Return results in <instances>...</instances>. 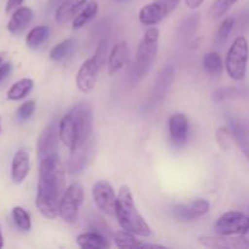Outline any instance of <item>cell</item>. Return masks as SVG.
<instances>
[{
    "mask_svg": "<svg viewBox=\"0 0 249 249\" xmlns=\"http://www.w3.org/2000/svg\"><path fill=\"white\" fill-rule=\"evenodd\" d=\"M65 167L60 157L39 160L36 207L44 218L53 220L58 215V204L65 191Z\"/></svg>",
    "mask_w": 249,
    "mask_h": 249,
    "instance_id": "cell-1",
    "label": "cell"
},
{
    "mask_svg": "<svg viewBox=\"0 0 249 249\" xmlns=\"http://www.w3.org/2000/svg\"><path fill=\"white\" fill-rule=\"evenodd\" d=\"M94 111L90 102L83 101L71 108L58 123L60 141L70 151L75 150L91 139Z\"/></svg>",
    "mask_w": 249,
    "mask_h": 249,
    "instance_id": "cell-2",
    "label": "cell"
},
{
    "mask_svg": "<svg viewBox=\"0 0 249 249\" xmlns=\"http://www.w3.org/2000/svg\"><path fill=\"white\" fill-rule=\"evenodd\" d=\"M116 218L123 230L129 231L134 235L141 236V237H150L152 233L150 225L139 212L128 185H122L118 190Z\"/></svg>",
    "mask_w": 249,
    "mask_h": 249,
    "instance_id": "cell-3",
    "label": "cell"
},
{
    "mask_svg": "<svg viewBox=\"0 0 249 249\" xmlns=\"http://www.w3.org/2000/svg\"><path fill=\"white\" fill-rule=\"evenodd\" d=\"M160 29L152 26L145 32L138 45L135 57V68L134 72L139 78H143L148 74L156 60L160 44Z\"/></svg>",
    "mask_w": 249,
    "mask_h": 249,
    "instance_id": "cell-4",
    "label": "cell"
},
{
    "mask_svg": "<svg viewBox=\"0 0 249 249\" xmlns=\"http://www.w3.org/2000/svg\"><path fill=\"white\" fill-rule=\"evenodd\" d=\"M249 60V44L245 36L233 40L225 58V68L229 77L235 82H242L247 74Z\"/></svg>",
    "mask_w": 249,
    "mask_h": 249,
    "instance_id": "cell-5",
    "label": "cell"
},
{
    "mask_svg": "<svg viewBox=\"0 0 249 249\" xmlns=\"http://www.w3.org/2000/svg\"><path fill=\"white\" fill-rule=\"evenodd\" d=\"M84 202V190L79 182H73L63 191L58 204V215L65 223L74 224Z\"/></svg>",
    "mask_w": 249,
    "mask_h": 249,
    "instance_id": "cell-6",
    "label": "cell"
},
{
    "mask_svg": "<svg viewBox=\"0 0 249 249\" xmlns=\"http://www.w3.org/2000/svg\"><path fill=\"white\" fill-rule=\"evenodd\" d=\"M181 0H153L139 11V19L143 26H156L177 10Z\"/></svg>",
    "mask_w": 249,
    "mask_h": 249,
    "instance_id": "cell-7",
    "label": "cell"
},
{
    "mask_svg": "<svg viewBox=\"0 0 249 249\" xmlns=\"http://www.w3.org/2000/svg\"><path fill=\"white\" fill-rule=\"evenodd\" d=\"M249 228V215L237 211H230L219 216L214 225L216 235L235 236L242 235Z\"/></svg>",
    "mask_w": 249,
    "mask_h": 249,
    "instance_id": "cell-8",
    "label": "cell"
},
{
    "mask_svg": "<svg viewBox=\"0 0 249 249\" xmlns=\"http://www.w3.org/2000/svg\"><path fill=\"white\" fill-rule=\"evenodd\" d=\"M92 198L97 208L108 216H116L117 195L108 181L100 180L92 186Z\"/></svg>",
    "mask_w": 249,
    "mask_h": 249,
    "instance_id": "cell-9",
    "label": "cell"
},
{
    "mask_svg": "<svg viewBox=\"0 0 249 249\" xmlns=\"http://www.w3.org/2000/svg\"><path fill=\"white\" fill-rule=\"evenodd\" d=\"M100 67H101V65L94 56L87 58L82 63V66L78 70L77 77H75V84H77V88L80 91L88 94V92L94 89L95 85H96L97 78H99Z\"/></svg>",
    "mask_w": 249,
    "mask_h": 249,
    "instance_id": "cell-10",
    "label": "cell"
},
{
    "mask_svg": "<svg viewBox=\"0 0 249 249\" xmlns=\"http://www.w3.org/2000/svg\"><path fill=\"white\" fill-rule=\"evenodd\" d=\"M58 140H60L58 129L56 130L53 124L44 128L36 141L38 160H41L44 158L58 157Z\"/></svg>",
    "mask_w": 249,
    "mask_h": 249,
    "instance_id": "cell-11",
    "label": "cell"
},
{
    "mask_svg": "<svg viewBox=\"0 0 249 249\" xmlns=\"http://www.w3.org/2000/svg\"><path fill=\"white\" fill-rule=\"evenodd\" d=\"M199 245L213 249H247V241L243 235L235 236H201L198 238Z\"/></svg>",
    "mask_w": 249,
    "mask_h": 249,
    "instance_id": "cell-12",
    "label": "cell"
},
{
    "mask_svg": "<svg viewBox=\"0 0 249 249\" xmlns=\"http://www.w3.org/2000/svg\"><path fill=\"white\" fill-rule=\"evenodd\" d=\"M209 209H211V203L207 199L198 198L189 204H175L173 207V214L180 220L190 221L206 215Z\"/></svg>",
    "mask_w": 249,
    "mask_h": 249,
    "instance_id": "cell-13",
    "label": "cell"
},
{
    "mask_svg": "<svg viewBox=\"0 0 249 249\" xmlns=\"http://www.w3.org/2000/svg\"><path fill=\"white\" fill-rule=\"evenodd\" d=\"M172 142L175 147H182L189 136V121L184 113H174L168 122Z\"/></svg>",
    "mask_w": 249,
    "mask_h": 249,
    "instance_id": "cell-14",
    "label": "cell"
},
{
    "mask_svg": "<svg viewBox=\"0 0 249 249\" xmlns=\"http://www.w3.org/2000/svg\"><path fill=\"white\" fill-rule=\"evenodd\" d=\"M31 169V157L26 148H19L15 152L11 162V180L14 184L19 185L28 177Z\"/></svg>",
    "mask_w": 249,
    "mask_h": 249,
    "instance_id": "cell-15",
    "label": "cell"
},
{
    "mask_svg": "<svg viewBox=\"0 0 249 249\" xmlns=\"http://www.w3.org/2000/svg\"><path fill=\"white\" fill-rule=\"evenodd\" d=\"M129 58H130V48L125 40H122L117 43L112 48L108 56V62H107V71L109 75H114L117 72L122 70L124 66L128 65Z\"/></svg>",
    "mask_w": 249,
    "mask_h": 249,
    "instance_id": "cell-16",
    "label": "cell"
},
{
    "mask_svg": "<svg viewBox=\"0 0 249 249\" xmlns=\"http://www.w3.org/2000/svg\"><path fill=\"white\" fill-rule=\"evenodd\" d=\"M34 17V12L31 7L28 6H19L16 10H14L9 22H7V31L14 36L21 34L29 23L32 22Z\"/></svg>",
    "mask_w": 249,
    "mask_h": 249,
    "instance_id": "cell-17",
    "label": "cell"
},
{
    "mask_svg": "<svg viewBox=\"0 0 249 249\" xmlns=\"http://www.w3.org/2000/svg\"><path fill=\"white\" fill-rule=\"evenodd\" d=\"M72 155H71L70 160V172L71 173H79L80 170L84 169L87 167L88 162L91 158L92 152H94V142L90 139L89 141H87L85 143H83L82 146H79L75 150L71 151Z\"/></svg>",
    "mask_w": 249,
    "mask_h": 249,
    "instance_id": "cell-18",
    "label": "cell"
},
{
    "mask_svg": "<svg viewBox=\"0 0 249 249\" xmlns=\"http://www.w3.org/2000/svg\"><path fill=\"white\" fill-rule=\"evenodd\" d=\"M88 1L89 0H63L55 11V21L58 24L67 23L79 14Z\"/></svg>",
    "mask_w": 249,
    "mask_h": 249,
    "instance_id": "cell-19",
    "label": "cell"
},
{
    "mask_svg": "<svg viewBox=\"0 0 249 249\" xmlns=\"http://www.w3.org/2000/svg\"><path fill=\"white\" fill-rule=\"evenodd\" d=\"M75 242L82 249H106L111 248L108 240L97 232H83L77 236Z\"/></svg>",
    "mask_w": 249,
    "mask_h": 249,
    "instance_id": "cell-20",
    "label": "cell"
},
{
    "mask_svg": "<svg viewBox=\"0 0 249 249\" xmlns=\"http://www.w3.org/2000/svg\"><path fill=\"white\" fill-rule=\"evenodd\" d=\"M34 88V80L31 78H22L10 87L6 92V99L10 101H19L31 94Z\"/></svg>",
    "mask_w": 249,
    "mask_h": 249,
    "instance_id": "cell-21",
    "label": "cell"
},
{
    "mask_svg": "<svg viewBox=\"0 0 249 249\" xmlns=\"http://www.w3.org/2000/svg\"><path fill=\"white\" fill-rule=\"evenodd\" d=\"M99 12V4H97L95 0H89L87 2L84 7L80 10L79 14L73 18L72 22V28L74 29H80L85 26L87 23H89L92 18L97 15Z\"/></svg>",
    "mask_w": 249,
    "mask_h": 249,
    "instance_id": "cell-22",
    "label": "cell"
},
{
    "mask_svg": "<svg viewBox=\"0 0 249 249\" xmlns=\"http://www.w3.org/2000/svg\"><path fill=\"white\" fill-rule=\"evenodd\" d=\"M136 235L129 232V231H118V232L114 233V245L117 248L125 249V248H146L147 247V243L141 242L140 240L135 237Z\"/></svg>",
    "mask_w": 249,
    "mask_h": 249,
    "instance_id": "cell-23",
    "label": "cell"
},
{
    "mask_svg": "<svg viewBox=\"0 0 249 249\" xmlns=\"http://www.w3.org/2000/svg\"><path fill=\"white\" fill-rule=\"evenodd\" d=\"M49 36V28L46 26H36L28 32L26 36V45L32 50L40 48Z\"/></svg>",
    "mask_w": 249,
    "mask_h": 249,
    "instance_id": "cell-24",
    "label": "cell"
},
{
    "mask_svg": "<svg viewBox=\"0 0 249 249\" xmlns=\"http://www.w3.org/2000/svg\"><path fill=\"white\" fill-rule=\"evenodd\" d=\"M232 138L233 141L236 142V145L240 147V150L242 151L243 155L246 156V158L249 160V135L248 131L246 130V128L243 125L238 123L232 124Z\"/></svg>",
    "mask_w": 249,
    "mask_h": 249,
    "instance_id": "cell-25",
    "label": "cell"
},
{
    "mask_svg": "<svg viewBox=\"0 0 249 249\" xmlns=\"http://www.w3.org/2000/svg\"><path fill=\"white\" fill-rule=\"evenodd\" d=\"M11 216L14 223L16 224V226L19 229V230L24 231V232L31 231L32 229L31 215H29V213L23 208V207H19V206L14 207L11 211Z\"/></svg>",
    "mask_w": 249,
    "mask_h": 249,
    "instance_id": "cell-26",
    "label": "cell"
},
{
    "mask_svg": "<svg viewBox=\"0 0 249 249\" xmlns=\"http://www.w3.org/2000/svg\"><path fill=\"white\" fill-rule=\"evenodd\" d=\"M203 68L207 73L212 75L221 74L224 70V63L220 55L216 53H208L203 57Z\"/></svg>",
    "mask_w": 249,
    "mask_h": 249,
    "instance_id": "cell-27",
    "label": "cell"
},
{
    "mask_svg": "<svg viewBox=\"0 0 249 249\" xmlns=\"http://www.w3.org/2000/svg\"><path fill=\"white\" fill-rule=\"evenodd\" d=\"M75 45V40L73 38H68L66 40L61 41V43L56 44L53 49L50 50V58L53 61H60L65 58L71 51L73 50Z\"/></svg>",
    "mask_w": 249,
    "mask_h": 249,
    "instance_id": "cell-28",
    "label": "cell"
},
{
    "mask_svg": "<svg viewBox=\"0 0 249 249\" xmlns=\"http://www.w3.org/2000/svg\"><path fill=\"white\" fill-rule=\"evenodd\" d=\"M237 1H240V0H214L211 9H209V16L214 19L224 16Z\"/></svg>",
    "mask_w": 249,
    "mask_h": 249,
    "instance_id": "cell-29",
    "label": "cell"
},
{
    "mask_svg": "<svg viewBox=\"0 0 249 249\" xmlns=\"http://www.w3.org/2000/svg\"><path fill=\"white\" fill-rule=\"evenodd\" d=\"M215 140L219 147L223 151H229L232 142V131L226 126H221L215 131Z\"/></svg>",
    "mask_w": 249,
    "mask_h": 249,
    "instance_id": "cell-30",
    "label": "cell"
},
{
    "mask_svg": "<svg viewBox=\"0 0 249 249\" xmlns=\"http://www.w3.org/2000/svg\"><path fill=\"white\" fill-rule=\"evenodd\" d=\"M233 27H235V18L233 17H226L221 22L220 27H219L218 32H216V40H218V43H224L230 36Z\"/></svg>",
    "mask_w": 249,
    "mask_h": 249,
    "instance_id": "cell-31",
    "label": "cell"
},
{
    "mask_svg": "<svg viewBox=\"0 0 249 249\" xmlns=\"http://www.w3.org/2000/svg\"><path fill=\"white\" fill-rule=\"evenodd\" d=\"M34 111H36V101H33V100H28V101L23 102V104L17 108L16 116L19 121L24 122L33 116Z\"/></svg>",
    "mask_w": 249,
    "mask_h": 249,
    "instance_id": "cell-32",
    "label": "cell"
},
{
    "mask_svg": "<svg viewBox=\"0 0 249 249\" xmlns=\"http://www.w3.org/2000/svg\"><path fill=\"white\" fill-rule=\"evenodd\" d=\"M107 49H108V46H107V41L106 40H102L99 43V46H97L96 51H95V55L94 57L96 58L97 61H99L100 65H104L105 61H106V53H107Z\"/></svg>",
    "mask_w": 249,
    "mask_h": 249,
    "instance_id": "cell-33",
    "label": "cell"
},
{
    "mask_svg": "<svg viewBox=\"0 0 249 249\" xmlns=\"http://www.w3.org/2000/svg\"><path fill=\"white\" fill-rule=\"evenodd\" d=\"M12 72V63L11 62H2L0 65V84L6 79Z\"/></svg>",
    "mask_w": 249,
    "mask_h": 249,
    "instance_id": "cell-34",
    "label": "cell"
},
{
    "mask_svg": "<svg viewBox=\"0 0 249 249\" xmlns=\"http://www.w3.org/2000/svg\"><path fill=\"white\" fill-rule=\"evenodd\" d=\"M24 0H7L6 5H5V12L6 14H10L14 10H16L17 7H19L22 5Z\"/></svg>",
    "mask_w": 249,
    "mask_h": 249,
    "instance_id": "cell-35",
    "label": "cell"
},
{
    "mask_svg": "<svg viewBox=\"0 0 249 249\" xmlns=\"http://www.w3.org/2000/svg\"><path fill=\"white\" fill-rule=\"evenodd\" d=\"M185 5H186L189 9L196 10L198 9L199 6H202V4L204 2V0H184Z\"/></svg>",
    "mask_w": 249,
    "mask_h": 249,
    "instance_id": "cell-36",
    "label": "cell"
},
{
    "mask_svg": "<svg viewBox=\"0 0 249 249\" xmlns=\"http://www.w3.org/2000/svg\"><path fill=\"white\" fill-rule=\"evenodd\" d=\"M4 247V236L1 233V228H0V248Z\"/></svg>",
    "mask_w": 249,
    "mask_h": 249,
    "instance_id": "cell-37",
    "label": "cell"
},
{
    "mask_svg": "<svg viewBox=\"0 0 249 249\" xmlns=\"http://www.w3.org/2000/svg\"><path fill=\"white\" fill-rule=\"evenodd\" d=\"M243 236H245V238H246V241H247V243H248V246H249V228H248V230L246 231L245 233H242Z\"/></svg>",
    "mask_w": 249,
    "mask_h": 249,
    "instance_id": "cell-38",
    "label": "cell"
},
{
    "mask_svg": "<svg viewBox=\"0 0 249 249\" xmlns=\"http://www.w3.org/2000/svg\"><path fill=\"white\" fill-rule=\"evenodd\" d=\"M5 55H6V53H0V65H1V63L4 62Z\"/></svg>",
    "mask_w": 249,
    "mask_h": 249,
    "instance_id": "cell-39",
    "label": "cell"
},
{
    "mask_svg": "<svg viewBox=\"0 0 249 249\" xmlns=\"http://www.w3.org/2000/svg\"><path fill=\"white\" fill-rule=\"evenodd\" d=\"M0 134H1V117H0Z\"/></svg>",
    "mask_w": 249,
    "mask_h": 249,
    "instance_id": "cell-40",
    "label": "cell"
},
{
    "mask_svg": "<svg viewBox=\"0 0 249 249\" xmlns=\"http://www.w3.org/2000/svg\"><path fill=\"white\" fill-rule=\"evenodd\" d=\"M119 1H125V0H119Z\"/></svg>",
    "mask_w": 249,
    "mask_h": 249,
    "instance_id": "cell-41",
    "label": "cell"
}]
</instances>
